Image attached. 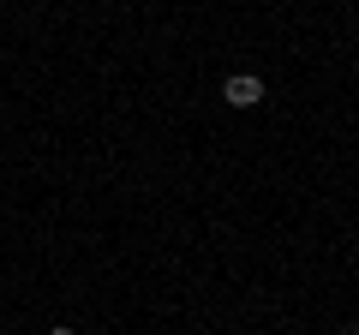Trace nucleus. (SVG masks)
Instances as JSON below:
<instances>
[{
	"label": "nucleus",
	"instance_id": "1",
	"mask_svg": "<svg viewBox=\"0 0 359 335\" xmlns=\"http://www.w3.org/2000/svg\"><path fill=\"white\" fill-rule=\"evenodd\" d=\"M222 96H228V108H257L264 102V78L257 72H233L228 84H222Z\"/></svg>",
	"mask_w": 359,
	"mask_h": 335
},
{
	"label": "nucleus",
	"instance_id": "2",
	"mask_svg": "<svg viewBox=\"0 0 359 335\" xmlns=\"http://www.w3.org/2000/svg\"><path fill=\"white\" fill-rule=\"evenodd\" d=\"M341 335H359V323H347V329H341Z\"/></svg>",
	"mask_w": 359,
	"mask_h": 335
},
{
	"label": "nucleus",
	"instance_id": "3",
	"mask_svg": "<svg viewBox=\"0 0 359 335\" xmlns=\"http://www.w3.org/2000/svg\"><path fill=\"white\" fill-rule=\"evenodd\" d=\"M48 335H72V329H48Z\"/></svg>",
	"mask_w": 359,
	"mask_h": 335
}]
</instances>
